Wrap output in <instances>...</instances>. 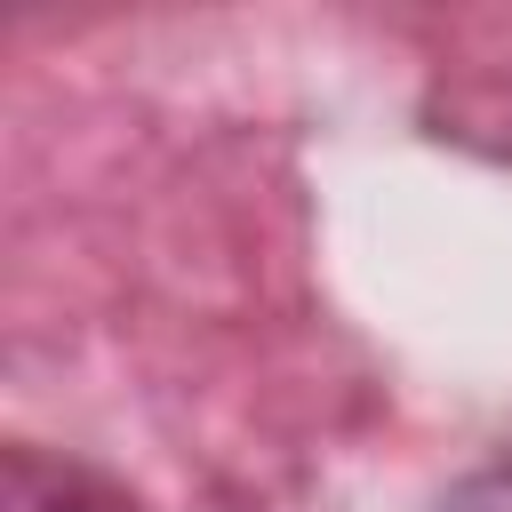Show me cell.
<instances>
[{"label":"cell","mask_w":512,"mask_h":512,"mask_svg":"<svg viewBox=\"0 0 512 512\" xmlns=\"http://www.w3.org/2000/svg\"><path fill=\"white\" fill-rule=\"evenodd\" d=\"M0 512H136V496L112 488L104 472L72 464V456H48V448L16 440L0 456Z\"/></svg>","instance_id":"1"},{"label":"cell","mask_w":512,"mask_h":512,"mask_svg":"<svg viewBox=\"0 0 512 512\" xmlns=\"http://www.w3.org/2000/svg\"><path fill=\"white\" fill-rule=\"evenodd\" d=\"M440 512H512V456H496L488 472H472Z\"/></svg>","instance_id":"2"}]
</instances>
